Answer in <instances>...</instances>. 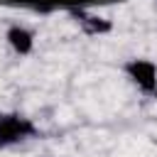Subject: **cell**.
I'll list each match as a JSON object with an SVG mask.
<instances>
[{
    "mask_svg": "<svg viewBox=\"0 0 157 157\" xmlns=\"http://www.w3.org/2000/svg\"><path fill=\"white\" fill-rule=\"evenodd\" d=\"M32 135H37V128L29 118H22L17 113L0 115V147L17 145V142H22Z\"/></svg>",
    "mask_w": 157,
    "mask_h": 157,
    "instance_id": "6da1fadb",
    "label": "cell"
},
{
    "mask_svg": "<svg viewBox=\"0 0 157 157\" xmlns=\"http://www.w3.org/2000/svg\"><path fill=\"white\" fill-rule=\"evenodd\" d=\"M128 78L142 91V93H157V66L150 59H130L125 61Z\"/></svg>",
    "mask_w": 157,
    "mask_h": 157,
    "instance_id": "7a4b0ae2",
    "label": "cell"
},
{
    "mask_svg": "<svg viewBox=\"0 0 157 157\" xmlns=\"http://www.w3.org/2000/svg\"><path fill=\"white\" fill-rule=\"evenodd\" d=\"M5 39H7L10 49H12L15 54H20V56H25V54H29V52L34 49V34H32L27 27H22V25H12V27L7 29Z\"/></svg>",
    "mask_w": 157,
    "mask_h": 157,
    "instance_id": "3957f363",
    "label": "cell"
},
{
    "mask_svg": "<svg viewBox=\"0 0 157 157\" xmlns=\"http://www.w3.org/2000/svg\"><path fill=\"white\" fill-rule=\"evenodd\" d=\"M15 5H29V7H61V5H91V2H108V0H2Z\"/></svg>",
    "mask_w": 157,
    "mask_h": 157,
    "instance_id": "277c9868",
    "label": "cell"
},
{
    "mask_svg": "<svg viewBox=\"0 0 157 157\" xmlns=\"http://www.w3.org/2000/svg\"><path fill=\"white\" fill-rule=\"evenodd\" d=\"M81 25L88 34H103V32H110V22L103 20V17H96V15H81Z\"/></svg>",
    "mask_w": 157,
    "mask_h": 157,
    "instance_id": "5b68a950",
    "label": "cell"
}]
</instances>
